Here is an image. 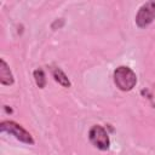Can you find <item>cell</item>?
<instances>
[{"label": "cell", "instance_id": "6", "mask_svg": "<svg viewBox=\"0 0 155 155\" xmlns=\"http://www.w3.org/2000/svg\"><path fill=\"white\" fill-rule=\"evenodd\" d=\"M51 71H52V76H53L56 82H58L63 87H70V85H71L70 80L68 79V76L65 75V73L61 68L53 67V68H51Z\"/></svg>", "mask_w": 155, "mask_h": 155}, {"label": "cell", "instance_id": "3", "mask_svg": "<svg viewBox=\"0 0 155 155\" xmlns=\"http://www.w3.org/2000/svg\"><path fill=\"white\" fill-rule=\"evenodd\" d=\"M90 142L99 150H108L110 147V139L107 130L101 125H93L88 132Z\"/></svg>", "mask_w": 155, "mask_h": 155}, {"label": "cell", "instance_id": "1", "mask_svg": "<svg viewBox=\"0 0 155 155\" xmlns=\"http://www.w3.org/2000/svg\"><path fill=\"white\" fill-rule=\"evenodd\" d=\"M114 84L120 91L128 92L131 91L137 84V75L136 73L126 65H120L114 70Z\"/></svg>", "mask_w": 155, "mask_h": 155}, {"label": "cell", "instance_id": "5", "mask_svg": "<svg viewBox=\"0 0 155 155\" xmlns=\"http://www.w3.org/2000/svg\"><path fill=\"white\" fill-rule=\"evenodd\" d=\"M0 82L5 86H11L15 82L13 75L7 65V63L5 62V59H0Z\"/></svg>", "mask_w": 155, "mask_h": 155}, {"label": "cell", "instance_id": "2", "mask_svg": "<svg viewBox=\"0 0 155 155\" xmlns=\"http://www.w3.org/2000/svg\"><path fill=\"white\" fill-rule=\"evenodd\" d=\"M0 131L1 132H6V133L13 136L17 140H19L22 143L30 144V145H33L35 143L33 137H31V134L24 127H22L19 124H17L15 121H11V120L1 121L0 122Z\"/></svg>", "mask_w": 155, "mask_h": 155}, {"label": "cell", "instance_id": "4", "mask_svg": "<svg viewBox=\"0 0 155 155\" xmlns=\"http://www.w3.org/2000/svg\"><path fill=\"white\" fill-rule=\"evenodd\" d=\"M155 19V1H147L144 2L137 15H136V24L138 28H145L151 24Z\"/></svg>", "mask_w": 155, "mask_h": 155}, {"label": "cell", "instance_id": "7", "mask_svg": "<svg viewBox=\"0 0 155 155\" xmlns=\"http://www.w3.org/2000/svg\"><path fill=\"white\" fill-rule=\"evenodd\" d=\"M33 75H34L35 84H36L40 88H44V87L46 86V75H45L44 69H41V68L35 69L34 73H33Z\"/></svg>", "mask_w": 155, "mask_h": 155}]
</instances>
